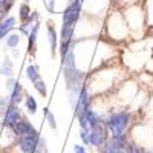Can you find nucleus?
I'll return each instance as SVG.
<instances>
[{
    "instance_id": "nucleus-22",
    "label": "nucleus",
    "mask_w": 153,
    "mask_h": 153,
    "mask_svg": "<svg viewBox=\"0 0 153 153\" xmlns=\"http://www.w3.org/2000/svg\"><path fill=\"white\" fill-rule=\"evenodd\" d=\"M74 152L75 153H86V149H84V146L76 144V146H74Z\"/></svg>"
},
{
    "instance_id": "nucleus-3",
    "label": "nucleus",
    "mask_w": 153,
    "mask_h": 153,
    "mask_svg": "<svg viewBox=\"0 0 153 153\" xmlns=\"http://www.w3.org/2000/svg\"><path fill=\"white\" fill-rule=\"evenodd\" d=\"M20 120H22L20 109H19L16 104H11V106L6 109V113H5V126H6V127H12L14 124H17Z\"/></svg>"
},
{
    "instance_id": "nucleus-12",
    "label": "nucleus",
    "mask_w": 153,
    "mask_h": 153,
    "mask_svg": "<svg viewBox=\"0 0 153 153\" xmlns=\"http://www.w3.org/2000/svg\"><path fill=\"white\" fill-rule=\"evenodd\" d=\"M48 35H49V45H51V49L52 52L55 54V48H57V32L52 26L48 28Z\"/></svg>"
},
{
    "instance_id": "nucleus-21",
    "label": "nucleus",
    "mask_w": 153,
    "mask_h": 153,
    "mask_svg": "<svg viewBox=\"0 0 153 153\" xmlns=\"http://www.w3.org/2000/svg\"><path fill=\"white\" fill-rule=\"evenodd\" d=\"M54 3H55V0H46V8L49 12H55L54 9Z\"/></svg>"
},
{
    "instance_id": "nucleus-9",
    "label": "nucleus",
    "mask_w": 153,
    "mask_h": 153,
    "mask_svg": "<svg viewBox=\"0 0 153 153\" xmlns=\"http://www.w3.org/2000/svg\"><path fill=\"white\" fill-rule=\"evenodd\" d=\"M26 76L28 80L32 81V83H37L38 80H40V74H38V68L34 66V65H29L26 68Z\"/></svg>"
},
{
    "instance_id": "nucleus-6",
    "label": "nucleus",
    "mask_w": 153,
    "mask_h": 153,
    "mask_svg": "<svg viewBox=\"0 0 153 153\" xmlns=\"http://www.w3.org/2000/svg\"><path fill=\"white\" fill-rule=\"evenodd\" d=\"M14 25H16V19L14 17H8V19L0 22V40H2L3 37H6L12 29H14Z\"/></svg>"
},
{
    "instance_id": "nucleus-17",
    "label": "nucleus",
    "mask_w": 153,
    "mask_h": 153,
    "mask_svg": "<svg viewBox=\"0 0 153 153\" xmlns=\"http://www.w3.org/2000/svg\"><path fill=\"white\" fill-rule=\"evenodd\" d=\"M69 51H71V40H61V45H60V54H61V57H65Z\"/></svg>"
},
{
    "instance_id": "nucleus-26",
    "label": "nucleus",
    "mask_w": 153,
    "mask_h": 153,
    "mask_svg": "<svg viewBox=\"0 0 153 153\" xmlns=\"http://www.w3.org/2000/svg\"><path fill=\"white\" fill-rule=\"evenodd\" d=\"M0 75H2V69H0Z\"/></svg>"
},
{
    "instance_id": "nucleus-1",
    "label": "nucleus",
    "mask_w": 153,
    "mask_h": 153,
    "mask_svg": "<svg viewBox=\"0 0 153 153\" xmlns=\"http://www.w3.org/2000/svg\"><path fill=\"white\" fill-rule=\"evenodd\" d=\"M129 120H130V115L127 112H123V113H112L110 118L107 120V124L110 127V132H112V136L113 138H121L127 124H129Z\"/></svg>"
},
{
    "instance_id": "nucleus-14",
    "label": "nucleus",
    "mask_w": 153,
    "mask_h": 153,
    "mask_svg": "<svg viewBox=\"0 0 153 153\" xmlns=\"http://www.w3.org/2000/svg\"><path fill=\"white\" fill-rule=\"evenodd\" d=\"M2 74L6 75V76H12V63L11 60L6 57L5 61H3V66H2Z\"/></svg>"
},
{
    "instance_id": "nucleus-15",
    "label": "nucleus",
    "mask_w": 153,
    "mask_h": 153,
    "mask_svg": "<svg viewBox=\"0 0 153 153\" xmlns=\"http://www.w3.org/2000/svg\"><path fill=\"white\" fill-rule=\"evenodd\" d=\"M37 32H38V23H34L32 25V29L29 31V49L34 46V43H35V40H37Z\"/></svg>"
},
{
    "instance_id": "nucleus-4",
    "label": "nucleus",
    "mask_w": 153,
    "mask_h": 153,
    "mask_svg": "<svg viewBox=\"0 0 153 153\" xmlns=\"http://www.w3.org/2000/svg\"><path fill=\"white\" fill-rule=\"evenodd\" d=\"M12 130H14V133L17 135V136H25V135H29V133H34V132H37L34 127L31 126V123L28 121V120H20L17 124H14L11 127Z\"/></svg>"
},
{
    "instance_id": "nucleus-27",
    "label": "nucleus",
    "mask_w": 153,
    "mask_h": 153,
    "mask_svg": "<svg viewBox=\"0 0 153 153\" xmlns=\"http://www.w3.org/2000/svg\"><path fill=\"white\" fill-rule=\"evenodd\" d=\"M0 110H2V107H0Z\"/></svg>"
},
{
    "instance_id": "nucleus-18",
    "label": "nucleus",
    "mask_w": 153,
    "mask_h": 153,
    "mask_svg": "<svg viewBox=\"0 0 153 153\" xmlns=\"http://www.w3.org/2000/svg\"><path fill=\"white\" fill-rule=\"evenodd\" d=\"M120 152H121V150L115 147L112 141H109V143L106 144V147H104V153H120Z\"/></svg>"
},
{
    "instance_id": "nucleus-2",
    "label": "nucleus",
    "mask_w": 153,
    "mask_h": 153,
    "mask_svg": "<svg viewBox=\"0 0 153 153\" xmlns=\"http://www.w3.org/2000/svg\"><path fill=\"white\" fill-rule=\"evenodd\" d=\"M38 141H40V138H38L37 132L22 136V139H20V149H22V152L23 153H34L37 146H38Z\"/></svg>"
},
{
    "instance_id": "nucleus-23",
    "label": "nucleus",
    "mask_w": 153,
    "mask_h": 153,
    "mask_svg": "<svg viewBox=\"0 0 153 153\" xmlns=\"http://www.w3.org/2000/svg\"><path fill=\"white\" fill-rule=\"evenodd\" d=\"M80 136H81V139H83V141H84L86 144H89V132H86V130H81Z\"/></svg>"
},
{
    "instance_id": "nucleus-11",
    "label": "nucleus",
    "mask_w": 153,
    "mask_h": 153,
    "mask_svg": "<svg viewBox=\"0 0 153 153\" xmlns=\"http://www.w3.org/2000/svg\"><path fill=\"white\" fill-rule=\"evenodd\" d=\"M74 35V25H63L61 28V40H71Z\"/></svg>"
},
{
    "instance_id": "nucleus-8",
    "label": "nucleus",
    "mask_w": 153,
    "mask_h": 153,
    "mask_svg": "<svg viewBox=\"0 0 153 153\" xmlns=\"http://www.w3.org/2000/svg\"><path fill=\"white\" fill-rule=\"evenodd\" d=\"M86 120H87V123H89V126H91V129H94V127H97V126H100V117H98V113L95 112V110H86Z\"/></svg>"
},
{
    "instance_id": "nucleus-13",
    "label": "nucleus",
    "mask_w": 153,
    "mask_h": 153,
    "mask_svg": "<svg viewBox=\"0 0 153 153\" xmlns=\"http://www.w3.org/2000/svg\"><path fill=\"white\" fill-rule=\"evenodd\" d=\"M26 109H28V112L31 115L37 113V101H35V98L32 95H28L26 97Z\"/></svg>"
},
{
    "instance_id": "nucleus-19",
    "label": "nucleus",
    "mask_w": 153,
    "mask_h": 153,
    "mask_svg": "<svg viewBox=\"0 0 153 153\" xmlns=\"http://www.w3.org/2000/svg\"><path fill=\"white\" fill-rule=\"evenodd\" d=\"M45 115H46V118H48V121H49L51 127H52V129H57V124H55V118H54V115L51 113L48 109H45Z\"/></svg>"
},
{
    "instance_id": "nucleus-16",
    "label": "nucleus",
    "mask_w": 153,
    "mask_h": 153,
    "mask_svg": "<svg viewBox=\"0 0 153 153\" xmlns=\"http://www.w3.org/2000/svg\"><path fill=\"white\" fill-rule=\"evenodd\" d=\"M34 87H35V91L40 94L42 97H46L48 95V91H46V83L42 81V80H38L37 83H34Z\"/></svg>"
},
{
    "instance_id": "nucleus-25",
    "label": "nucleus",
    "mask_w": 153,
    "mask_h": 153,
    "mask_svg": "<svg viewBox=\"0 0 153 153\" xmlns=\"http://www.w3.org/2000/svg\"><path fill=\"white\" fill-rule=\"evenodd\" d=\"M12 55H14V57H19V55H20V52H19V51H17L16 48L12 49Z\"/></svg>"
},
{
    "instance_id": "nucleus-20",
    "label": "nucleus",
    "mask_w": 153,
    "mask_h": 153,
    "mask_svg": "<svg viewBox=\"0 0 153 153\" xmlns=\"http://www.w3.org/2000/svg\"><path fill=\"white\" fill-rule=\"evenodd\" d=\"M12 5H14V0H0V8L8 11Z\"/></svg>"
},
{
    "instance_id": "nucleus-5",
    "label": "nucleus",
    "mask_w": 153,
    "mask_h": 153,
    "mask_svg": "<svg viewBox=\"0 0 153 153\" xmlns=\"http://www.w3.org/2000/svg\"><path fill=\"white\" fill-rule=\"evenodd\" d=\"M104 130L101 129L100 126L94 127V129H91V132H89V144L94 146V147H100L101 144L104 143Z\"/></svg>"
},
{
    "instance_id": "nucleus-10",
    "label": "nucleus",
    "mask_w": 153,
    "mask_h": 153,
    "mask_svg": "<svg viewBox=\"0 0 153 153\" xmlns=\"http://www.w3.org/2000/svg\"><path fill=\"white\" fill-rule=\"evenodd\" d=\"M20 45V34H8L6 37V46L14 49Z\"/></svg>"
},
{
    "instance_id": "nucleus-24",
    "label": "nucleus",
    "mask_w": 153,
    "mask_h": 153,
    "mask_svg": "<svg viewBox=\"0 0 153 153\" xmlns=\"http://www.w3.org/2000/svg\"><path fill=\"white\" fill-rule=\"evenodd\" d=\"M14 86H16V80H14V78H9V81H8V84H6V87H8V91L11 92L12 89H14Z\"/></svg>"
},
{
    "instance_id": "nucleus-7",
    "label": "nucleus",
    "mask_w": 153,
    "mask_h": 153,
    "mask_svg": "<svg viewBox=\"0 0 153 153\" xmlns=\"http://www.w3.org/2000/svg\"><path fill=\"white\" fill-rule=\"evenodd\" d=\"M22 91H23L22 84H20V83H16L14 89L11 91V97H9V103H11V104H16V106H17L20 101H22Z\"/></svg>"
}]
</instances>
